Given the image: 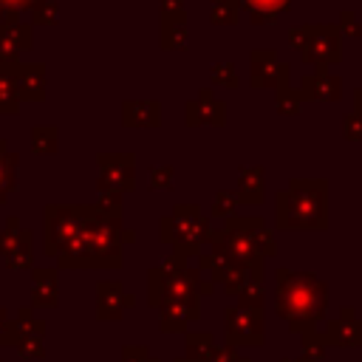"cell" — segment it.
Wrapping results in <instances>:
<instances>
[{
  "label": "cell",
  "instance_id": "1",
  "mask_svg": "<svg viewBox=\"0 0 362 362\" xmlns=\"http://www.w3.org/2000/svg\"><path fill=\"white\" fill-rule=\"evenodd\" d=\"M136 240V232L124 226L119 212H107L99 204H88V218L79 238L57 257V269H122L124 246Z\"/></svg>",
  "mask_w": 362,
  "mask_h": 362
},
{
  "label": "cell",
  "instance_id": "2",
  "mask_svg": "<svg viewBox=\"0 0 362 362\" xmlns=\"http://www.w3.org/2000/svg\"><path fill=\"white\" fill-rule=\"evenodd\" d=\"M328 286L311 272H294L280 266L274 272V314L288 325L291 334L317 331L325 322Z\"/></svg>",
  "mask_w": 362,
  "mask_h": 362
},
{
  "label": "cell",
  "instance_id": "3",
  "mask_svg": "<svg viewBox=\"0 0 362 362\" xmlns=\"http://www.w3.org/2000/svg\"><path fill=\"white\" fill-rule=\"evenodd\" d=\"M212 291L215 283L175 252L147 272V305L156 311L173 303H201V297H209Z\"/></svg>",
  "mask_w": 362,
  "mask_h": 362
},
{
  "label": "cell",
  "instance_id": "4",
  "mask_svg": "<svg viewBox=\"0 0 362 362\" xmlns=\"http://www.w3.org/2000/svg\"><path fill=\"white\" fill-rule=\"evenodd\" d=\"M277 229H325V181L320 178H294L274 198Z\"/></svg>",
  "mask_w": 362,
  "mask_h": 362
},
{
  "label": "cell",
  "instance_id": "5",
  "mask_svg": "<svg viewBox=\"0 0 362 362\" xmlns=\"http://www.w3.org/2000/svg\"><path fill=\"white\" fill-rule=\"evenodd\" d=\"M209 232V215H204L198 204H175L170 215L158 218V240L173 246V252L187 260H195L204 252Z\"/></svg>",
  "mask_w": 362,
  "mask_h": 362
},
{
  "label": "cell",
  "instance_id": "6",
  "mask_svg": "<svg viewBox=\"0 0 362 362\" xmlns=\"http://www.w3.org/2000/svg\"><path fill=\"white\" fill-rule=\"evenodd\" d=\"M260 223H266V221L257 218V215H252V218L232 215V218H226V223L221 229L209 232L206 246H209V252L226 257L229 263H235L240 269H249L255 274H263L266 260H263V255L255 246V229Z\"/></svg>",
  "mask_w": 362,
  "mask_h": 362
},
{
  "label": "cell",
  "instance_id": "7",
  "mask_svg": "<svg viewBox=\"0 0 362 362\" xmlns=\"http://www.w3.org/2000/svg\"><path fill=\"white\" fill-rule=\"evenodd\" d=\"M88 218V204H45L42 209V252L45 257H59L82 232Z\"/></svg>",
  "mask_w": 362,
  "mask_h": 362
},
{
  "label": "cell",
  "instance_id": "8",
  "mask_svg": "<svg viewBox=\"0 0 362 362\" xmlns=\"http://www.w3.org/2000/svg\"><path fill=\"white\" fill-rule=\"evenodd\" d=\"M0 257L11 272L34 269V232L25 229L17 215L6 218V226L0 232Z\"/></svg>",
  "mask_w": 362,
  "mask_h": 362
},
{
  "label": "cell",
  "instance_id": "9",
  "mask_svg": "<svg viewBox=\"0 0 362 362\" xmlns=\"http://www.w3.org/2000/svg\"><path fill=\"white\" fill-rule=\"evenodd\" d=\"M223 334H226V345L232 348H260L266 342L263 311L229 305L223 311Z\"/></svg>",
  "mask_w": 362,
  "mask_h": 362
},
{
  "label": "cell",
  "instance_id": "10",
  "mask_svg": "<svg viewBox=\"0 0 362 362\" xmlns=\"http://www.w3.org/2000/svg\"><path fill=\"white\" fill-rule=\"evenodd\" d=\"M96 192H133L136 189V156L133 153H99Z\"/></svg>",
  "mask_w": 362,
  "mask_h": 362
},
{
  "label": "cell",
  "instance_id": "11",
  "mask_svg": "<svg viewBox=\"0 0 362 362\" xmlns=\"http://www.w3.org/2000/svg\"><path fill=\"white\" fill-rule=\"evenodd\" d=\"M136 305V294L124 288L122 280H99L96 283V320L116 322Z\"/></svg>",
  "mask_w": 362,
  "mask_h": 362
},
{
  "label": "cell",
  "instance_id": "12",
  "mask_svg": "<svg viewBox=\"0 0 362 362\" xmlns=\"http://www.w3.org/2000/svg\"><path fill=\"white\" fill-rule=\"evenodd\" d=\"M303 62L308 65H328L339 59V34L328 25H305V42L300 48Z\"/></svg>",
  "mask_w": 362,
  "mask_h": 362
},
{
  "label": "cell",
  "instance_id": "13",
  "mask_svg": "<svg viewBox=\"0 0 362 362\" xmlns=\"http://www.w3.org/2000/svg\"><path fill=\"white\" fill-rule=\"evenodd\" d=\"M226 122V105L209 90V88H198L195 99L184 102V124L187 127H221Z\"/></svg>",
  "mask_w": 362,
  "mask_h": 362
},
{
  "label": "cell",
  "instance_id": "14",
  "mask_svg": "<svg viewBox=\"0 0 362 362\" xmlns=\"http://www.w3.org/2000/svg\"><path fill=\"white\" fill-rule=\"evenodd\" d=\"M252 62V85L255 88H286L288 85V65L277 59V51L272 48H255L249 54Z\"/></svg>",
  "mask_w": 362,
  "mask_h": 362
},
{
  "label": "cell",
  "instance_id": "15",
  "mask_svg": "<svg viewBox=\"0 0 362 362\" xmlns=\"http://www.w3.org/2000/svg\"><path fill=\"white\" fill-rule=\"evenodd\" d=\"M45 65L42 62H17L14 65V88L20 102H42L45 99Z\"/></svg>",
  "mask_w": 362,
  "mask_h": 362
},
{
  "label": "cell",
  "instance_id": "16",
  "mask_svg": "<svg viewBox=\"0 0 362 362\" xmlns=\"http://www.w3.org/2000/svg\"><path fill=\"white\" fill-rule=\"evenodd\" d=\"M59 305V269L34 266L31 269V308H57Z\"/></svg>",
  "mask_w": 362,
  "mask_h": 362
},
{
  "label": "cell",
  "instance_id": "17",
  "mask_svg": "<svg viewBox=\"0 0 362 362\" xmlns=\"http://www.w3.org/2000/svg\"><path fill=\"white\" fill-rule=\"evenodd\" d=\"M34 48V25L31 23H14L8 28H0V62H23L20 57Z\"/></svg>",
  "mask_w": 362,
  "mask_h": 362
},
{
  "label": "cell",
  "instance_id": "18",
  "mask_svg": "<svg viewBox=\"0 0 362 362\" xmlns=\"http://www.w3.org/2000/svg\"><path fill=\"white\" fill-rule=\"evenodd\" d=\"M328 348H362V320H328L320 328Z\"/></svg>",
  "mask_w": 362,
  "mask_h": 362
},
{
  "label": "cell",
  "instance_id": "19",
  "mask_svg": "<svg viewBox=\"0 0 362 362\" xmlns=\"http://www.w3.org/2000/svg\"><path fill=\"white\" fill-rule=\"evenodd\" d=\"M122 124L124 127H158L161 124V102L158 99H124L122 102Z\"/></svg>",
  "mask_w": 362,
  "mask_h": 362
},
{
  "label": "cell",
  "instance_id": "20",
  "mask_svg": "<svg viewBox=\"0 0 362 362\" xmlns=\"http://www.w3.org/2000/svg\"><path fill=\"white\" fill-rule=\"evenodd\" d=\"M37 331H45V322L34 317V308L31 305H23L17 311V317H11L6 322V328L0 331V348H17V342L28 334H37Z\"/></svg>",
  "mask_w": 362,
  "mask_h": 362
},
{
  "label": "cell",
  "instance_id": "21",
  "mask_svg": "<svg viewBox=\"0 0 362 362\" xmlns=\"http://www.w3.org/2000/svg\"><path fill=\"white\" fill-rule=\"evenodd\" d=\"M158 45H161L164 51H187V48H189L187 14L161 17V23H158Z\"/></svg>",
  "mask_w": 362,
  "mask_h": 362
},
{
  "label": "cell",
  "instance_id": "22",
  "mask_svg": "<svg viewBox=\"0 0 362 362\" xmlns=\"http://www.w3.org/2000/svg\"><path fill=\"white\" fill-rule=\"evenodd\" d=\"M300 96L303 99H337L339 96V79L331 76L328 71H314V74L303 76Z\"/></svg>",
  "mask_w": 362,
  "mask_h": 362
},
{
  "label": "cell",
  "instance_id": "23",
  "mask_svg": "<svg viewBox=\"0 0 362 362\" xmlns=\"http://www.w3.org/2000/svg\"><path fill=\"white\" fill-rule=\"evenodd\" d=\"M238 201L240 204H263V167H240L238 170Z\"/></svg>",
  "mask_w": 362,
  "mask_h": 362
},
{
  "label": "cell",
  "instance_id": "24",
  "mask_svg": "<svg viewBox=\"0 0 362 362\" xmlns=\"http://www.w3.org/2000/svg\"><path fill=\"white\" fill-rule=\"evenodd\" d=\"M17 167H20V156L8 150L6 139H0V204H6L11 192H17Z\"/></svg>",
  "mask_w": 362,
  "mask_h": 362
},
{
  "label": "cell",
  "instance_id": "25",
  "mask_svg": "<svg viewBox=\"0 0 362 362\" xmlns=\"http://www.w3.org/2000/svg\"><path fill=\"white\" fill-rule=\"evenodd\" d=\"M240 6L246 8L255 25H266V23H274L277 14H283L291 6V0H240Z\"/></svg>",
  "mask_w": 362,
  "mask_h": 362
},
{
  "label": "cell",
  "instance_id": "26",
  "mask_svg": "<svg viewBox=\"0 0 362 362\" xmlns=\"http://www.w3.org/2000/svg\"><path fill=\"white\" fill-rule=\"evenodd\" d=\"M14 65H3L0 62V116H14L20 113V96H17V88H14Z\"/></svg>",
  "mask_w": 362,
  "mask_h": 362
},
{
  "label": "cell",
  "instance_id": "27",
  "mask_svg": "<svg viewBox=\"0 0 362 362\" xmlns=\"http://www.w3.org/2000/svg\"><path fill=\"white\" fill-rule=\"evenodd\" d=\"M31 139V150L37 156H51L59 150V127L57 124H34L28 130Z\"/></svg>",
  "mask_w": 362,
  "mask_h": 362
},
{
  "label": "cell",
  "instance_id": "28",
  "mask_svg": "<svg viewBox=\"0 0 362 362\" xmlns=\"http://www.w3.org/2000/svg\"><path fill=\"white\" fill-rule=\"evenodd\" d=\"M212 345H215L212 331H187L184 334V356L192 362H204V356L209 354Z\"/></svg>",
  "mask_w": 362,
  "mask_h": 362
},
{
  "label": "cell",
  "instance_id": "29",
  "mask_svg": "<svg viewBox=\"0 0 362 362\" xmlns=\"http://www.w3.org/2000/svg\"><path fill=\"white\" fill-rule=\"evenodd\" d=\"M240 0H212L209 3V23L212 25H235L240 20Z\"/></svg>",
  "mask_w": 362,
  "mask_h": 362
},
{
  "label": "cell",
  "instance_id": "30",
  "mask_svg": "<svg viewBox=\"0 0 362 362\" xmlns=\"http://www.w3.org/2000/svg\"><path fill=\"white\" fill-rule=\"evenodd\" d=\"M238 305L240 308H249V311H263V303H266V288H263V277H252L238 294Z\"/></svg>",
  "mask_w": 362,
  "mask_h": 362
},
{
  "label": "cell",
  "instance_id": "31",
  "mask_svg": "<svg viewBox=\"0 0 362 362\" xmlns=\"http://www.w3.org/2000/svg\"><path fill=\"white\" fill-rule=\"evenodd\" d=\"M300 342H303V354H300V359H303V362H322V359H325L328 345H325V339H322L320 328H317V331L303 334V337H300Z\"/></svg>",
  "mask_w": 362,
  "mask_h": 362
},
{
  "label": "cell",
  "instance_id": "32",
  "mask_svg": "<svg viewBox=\"0 0 362 362\" xmlns=\"http://www.w3.org/2000/svg\"><path fill=\"white\" fill-rule=\"evenodd\" d=\"M238 192L235 189H218L215 192V201H212V209H209V215L212 218H232L235 215V209H238Z\"/></svg>",
  "mask_w": 362,
  "mask_h": 362
},
{
  "label": "cell",
  "instance_id": "33",
  "mask_svg": "<svg viewBox=\"0 0 362 362\" xmlns=\"http://www.w3.org/2000/svg\"><path fill=\"white\" fill-rule=\"evenodd\" d=\"M28 11H31V23H37V25H57L59 23V3L57 0H37Z\"/></svg>",
  "mask_w": 362,
  "mask_h": 362
},
{
  "label": "cell",
  "instance_id": "34",
  "mask_svg": "<svg viewBox=\"0 0 362 362\" xmlns=\"http://www.w3.org/2000/svg\"><path fill=\"white\" fill-rule=\"evenodd\" d=\"M209 74H212V82H215V85H221V88H238V85H240V79H238V71H235V62H232V59H218V62H212Z\"/></svg>",
  "mask_w": 362,
  "mask_h": 362
},
{
  "label": "cell",
  "instance_id": "35",
  "mask_svg": "<svg viewBox=\"0 0 362 362\" xmlns=\"http://www.w3.org/2000/svg\"><path fill=\"white\" fill-rule=\"evenodd\" d=\"M14 351H17L23 359H42V356H45V331H37V334L23 337Z\"/></svg>",
  "mask_w": 362,
  "mask_h": 362
},
{
  "label": "cell",
  "instance_id": "36",
  "mask_svg": "<svg viewBox=\"0 0 362 362\" xmlns=\"http://www.w3.org/2000/svg\"><path fill=\"white\" fill-rule=\"evenodd\" d=\"M274 105H277V113L291 116V113H297V110H300L303 96H300V90H291V88L286 85V88H280V90L274 93Z\"/></svg>",
  "mask_w": 362,
  "mask_h": 362
},
{
  "label": "cell",
  "instance_id": "37",
  "mask_svg": "<svg viewBox=\"0 0 362 362\" xmlns=\"http://www.w3.org/2000/svg\"><path fill=\"white\" fill-rule=\"evenodd\" d=\"M147 173H150V189H173V181H175L173 164H153Z\"/></svg>",
  "mask_w": 362,
  "mask_h": 362
},
{
  "label": "cell",
  "instance_id": "38",
  "mask_svg": "<svg viewBox=\"0 0 362 362\" xmlns=\"http://www.w3.org/2000/svg\"><path fill=\"white\" fill-rule=\"evenodd\" d=\"M204 362H252L249 356H240L232 345H212L209 354L204 356Z\"/></svg>",
  "mask_w": 362,
  "mask_h": 362
},
{
  "label": "cell",
  "instance_id": "39",
  "mask_svg": "<svg viewBox=\"0 0 362 362\" xmlns=\"http://www.w3.org/2000/svg\"><path fill=\"white\" fill-rule=\"evenodd\" d=\"M122 362H158L147 345H124L122 348Z\"/></svg>",
  "mask_w": 362,
  "mask_h": 362
},
{
  "label": "cell",
  "instance_id": "40",
  "mask_svg": "<svg viewBox=\"0 0 362 362\" xmlns=\"http://www.w3.org/2000/svg\"><path fill=\"white\" fill-rule=\"evenodd\" d=\"M161 17H175V14H187V0H158Z\"/></svg>",
  "mask_w": 362,
  "mask_h": 362
},
{
  "label": "cell",
  "instance_id": "41",
  "mask_svg": "<svg viewBox=\"0 0 362 362\" xmlns=\"http://www.w3.org/2000/svg\"><path fill=\"white\" fill-rule=\"evenodd\" d=\"M14 23H20V11L8 8V6H0V28H8Z\"/></svg>",
  "mask_w": 362,
  "mask_h": 362
},
{
  "label": "cell",
  "instance_id": "42",
  "mask_svg": "<svg viewBox=\"0 0 362 362\" xmlns=\"http://www.w3.org/2000/svg\"><path fill=\"white\" fill-rule=\"evenodd\" d=\"M37 0H0V6H8V8H17V11H23V8H31Z\"/></svg>",
  "mask_w": 362,
  "mask_h": 362
},
{
  "label": "cell",
  "instance_id": "43",
  "mask_svg": "<svg viewBox=\"0 0 362 362\" xmlns=\"http://www.w3.org/2000/svg\"><path fill=\"white\" fill-rule=\"evenodd\" d=\"M354 317H356V311H354L351 305H342V308H339V320H354Z\"/></svg>",
  "mask_w": 362,
  "mask_h": 362
},
{
  "label": "cell",
  "instance_id": "44",
  "mask_svg": "<svg viewBox=\"0 0 362 362\" xmlns=\"http://www.w3.org/2000/svg\"><path fill=\"white\" fill-rule=\"evenodd\" d=\"M8 320H11V314H8V308H3V305H0V331L6 328V322H8Z\"/></svg>",
  "mask_w": 362,
  "mask_h": 362
},
{
  "label": "cell",
  "instance_id": "45",
  "mask_svg": "<svg viewBox=\"0 0 362 362\" xmlns=\"http://www.w3.org/2000/svg\"><path fill=\"white\" fill-rule=\"evenodd\" d=\"M280 362H303V359H300V356H297V359H291V356H283Z\"/></svg>",
  "mask_w": 362,
  "mask_h": 362
},
{
  "label": "cell",
  "instance_id": "46",
  "mask_svg": "<svg viewBox=\"0 0 362 362\" xmlns=\"http://www.w3.org/2000/svg\"><path fill=\"white\" fill-rule=\"evenodd\" d=\"M173 362H192V359H187V356H175Z\"/></svg>",
  "mask_w": 362,
  "mask_h": 362
},
{
  "label": "cell",
  "instance_id": "47",
  "mask_svg": "<svg viewBox=\"0 0 362 362\" xmlns=\"http://www.w3.org/2000/svg\"><path fill=\"white\" fill-rule=\"evenodd\" d=\"M0 362H3V359H0Z\"/></svg>",
  "mask_w": 362,
  "mask_h": 362
}]
</instances>
